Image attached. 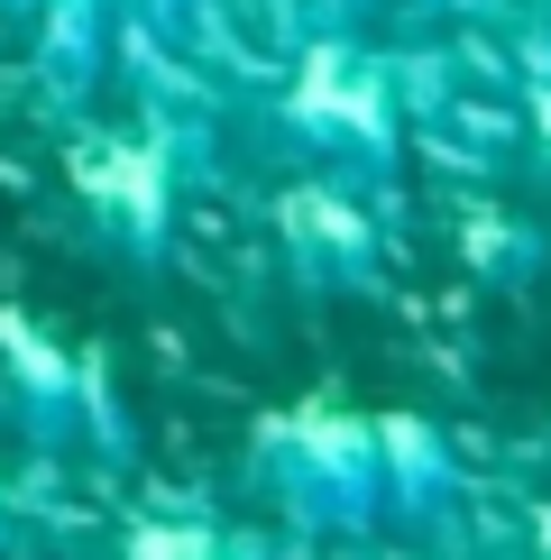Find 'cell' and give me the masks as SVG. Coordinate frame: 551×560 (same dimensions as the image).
I'll use <instances>...</instances> for the list:
<instances>
[{"instance_id":"obj_1","label":"cell","mask_w":551,"mask_h":560,"mask_svg":"<svg viewBox=\"0 0 551 560\" xmlns=\"http://www.w3.org/2000/svg\"><path fill=\"white\" fill-rule=\"evenodd\" d=\"M248 469L276 497V515L304 533H377L386 487H377V423L350 405H285L248 441Z\"/></svg>"},{"instance_id":"obj_2","label":"cell","mask_w":551,"mask_h":560,"mask_svg":"<svg viewBox=\"0 0 551 560\" xmlns=\"http://www.w3.org/2000/svg\"><path fill=\"white\" fill-rule=\"evenodd\" d=\"M276 138L304 148L321 175H350V184H377L396 175V148H405V120H396V92H386V65L350 37H313L294 56L285 92H276Z\"/></svg>"},{"instance_id":"obj_3","label":"cell","mask_w":551,"mask_h":560,"mask_svg":"<svg viewBox=\"0 0 551 560\" xmlns=\"http://www.w3.org/2000/svg\"><path fill=\"white\" fill-rule=\"evenodd\" d=\"M175 184H184V138L166 120L110 129V138H92L74 156V194H83L92 230L138 267H156L166 240H175Z\"/></svg>"},{"instance_id":"obj_4","label":"cell","mask_w":551,"mask_h":560,"mask_svg":"<svg viewBox=\"0 0 551 560\" xmlns=\"http://www.w3.org/2000/svg\"><path fill=\"white\" fill-rule=\"evenodd\" d=\"M0 395H10L19 432L46 441V451H65V441H120L102 368L74 340H56L37 313H19V303H0Z\"/></svg>"},{"instance_id":"obj_5","label":"cell","mask_w":551,"mask_h":560,"mask_svg":"<svg viewBox=\"0 0 551 560\" xmlns=\"http://www.w3.org/2000/svg\"><path fill=\"white\" fill-rule=\"evenodd\" d=\"M267 230H276V258H285L294 285L313 294H367L386 267V240H377V212H367V184L350 175H304L267 202Z\"/></svg>"},{"instance_id":"obj_6","label":"cell","mask_w":551,"mask_h":560,"mask_svg":"<svg viewBox=\"0 0 551 560\" xmlns=\"http://www.w3.org/2000/svg\"><path fill=\"white\" fill-rule=\"evenodd\" d=\"M377 423V487H386V524H442L459 505V459L432 413H367Z\"/></svg>"},{"instance_id":"obj_7","label":"cell","mask_w":551,"mask_h":560,"mask_svg":"<svg viewBox=\"0 0 551 560\" xmlns=\"http://www.w3.org/2000/svg\"><path fill=\"white\" fill-rule=\"evenodd\" d=\"M459 258H469V276L478 285H496V294H524L542 276V230L534 221H515V212H478L469 230H459Z\"/></svg>"},{"instance_id":"obj_8","label":"cell","mask_w":551,"mask_h":560,"mask_svg":"<svg viewBox=\"0 0 551 560\" xmlns=\"http://www.w3.org/2000/svg\"><path fill=\"white\" fill-rule=\"evenodd\" d=\"M0 10H28V19H37V37H46V56L65 65V83L92 74V46H102L110 0H0Z\"/></svg>"},{"instance_id":"obj_9","label":"cell","mask_w":551,"mask_h":560,"mask_svg":"<svg viewBox=\"0 0 551 560\" xmlns=\"http://www.w3.org/2000/svg\"><path fill=\"white\" fill-rule=\"evenodd\" d=\"M120 560H230V542L202 533V524H184V515H138L120 533Z\"/></svg>"},{"instance_id":"obj_10","label":"cell","mask_w":551,"mask_h":560,"mask_svg":"<svg viewBox=\"0 0 551 560\" xmlns=\"http://www.w3.org/2000/svg\"><path fill=\"white\" fill-rule=\"evenodd\" d=\"M524 542H534V560H551V497L534 505V515H524Z\"/></svg>"},{"instance_id":"obj_11","label":"cell","mask_w":551,"mask_h":560,"mask_svg":"<svg viewBox=\"0 0 551 560\" xmlns=\"http://www.w3.org/2000/svg\"><path fill=\"white\" fill-rule=\"evenodd\" d=\"M524 110H534V138H542V156H551V83H534V102H524Z\"/></svg>"}]
</instances>
